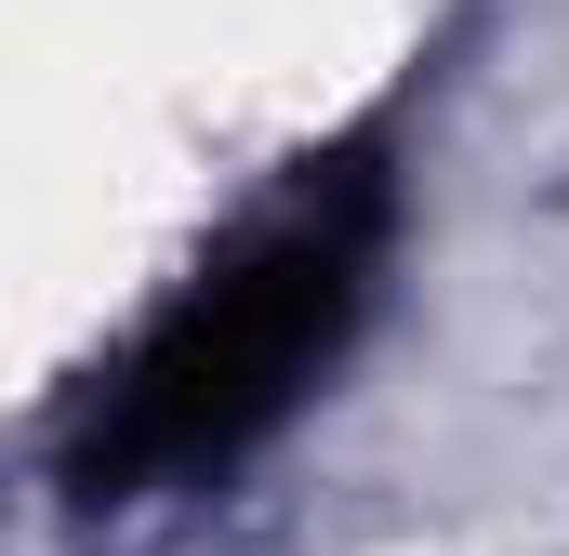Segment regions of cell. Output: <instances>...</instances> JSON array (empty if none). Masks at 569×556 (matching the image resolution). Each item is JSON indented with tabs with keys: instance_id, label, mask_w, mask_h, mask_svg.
I'll use <instances>...</instances> for the list:
<instances>
[{
	"instance_id": "1",
	"label": "cell",
	"mask_w": 569,
	"mask_h": 556,
	"mask_svg": "<svg viewBox=\"0 0 569 556\" xmlns=\"http://www.w3.org/2000/svg\"><path fill=\"white\" fill-rule=\"evenodd\" d=\"M385 226H398V186H385L371 146L305 159L279 199L146 318L133 358L107 371V398L80 424V450H67L80 517H146V504L226 490L305 411V385L345 358V331L371 318Z\"/></svg>"
}]
</instances>
